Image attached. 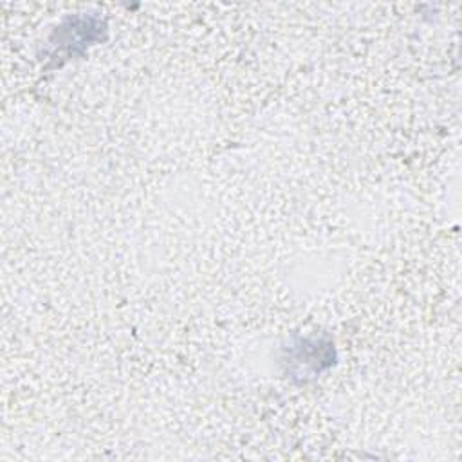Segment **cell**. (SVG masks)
Instances as JSON below:
<instances>
[{
    "label": "cell",
    "mask_w": 462,
    "mask_h": 462,
    "mask_svg": "<svg viewBox=\"0 0 462 462\" xmlns=\"http://www.w3.org/2000/svg\"><path fill=\"white\" fill-rule=\"evenodd\" d=\"M94 20L96 18H83V16L67 18L63 22V25L58 27V31L51 38V45L54 47L52 58L65 52V56L69 60L70 58V45H72V56H74L78 52L76 47H79V51H83L85 47L90 45V42H96L99 38V34L105 31V25L85 32V27H88Z\"/></svg>",
    "instance_id": "cell-2"
},
{
    "label": "cell",
    "mask_w": 462,
    "mask_h": 462,
    "mask_svg": "<svg viewBox=\"0 0 462 462\" xmlns=\"http://www.w3.org/2000/svg\"><path fill=\"white\" fill-rule=\"evenodd\" d=\"M287 374L300 383L319 375L325 368L334 365V345L328 337H298L285 348Z\"/></svg>",
    "instance_id": "cell-1"
}]
</instances>
